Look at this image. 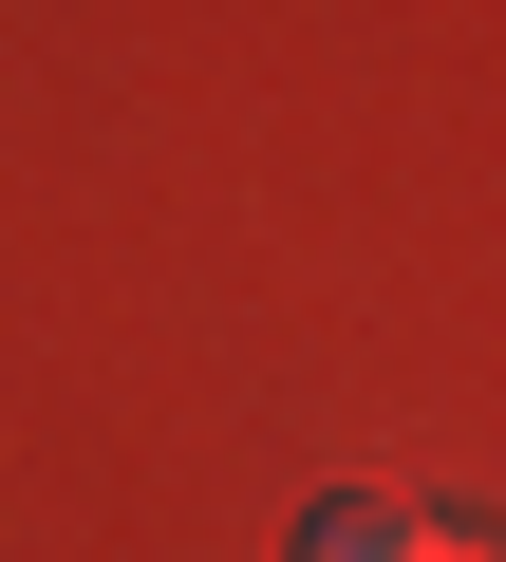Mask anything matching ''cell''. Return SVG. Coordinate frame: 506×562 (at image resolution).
Instances as JSON below:
<instances>
[{
	"label": "cell",
	"mask_w": 506,
	"mask_h": 562,
	"mask_svg": "<svg viewBox=\"0 0 506 562\" xmlns=\"http://www.w3.org/2000/svg\"><path fill=\"white\" fill-rule=\"evenodd\" d=\"M301 562H413V506L338 487V506H301Z\"/></svg>",
	"instance_id": "6da1fadb"
},
{
	"label": "cell",
	"mask_w": 506,
	"mask_h": 562,
	"mask_svg": "<svg viewBox=\"0 0 506 562\" xmlns=\"http://www.w3.org/2000/svg\"><path fill=\"white\" fill-rule=\"evenodd\" d=\"M413 562H506V543L487 525H413Z\"/></svg>",
	"instance_id": "7a4b0ae2"
}]
</instances>
